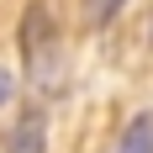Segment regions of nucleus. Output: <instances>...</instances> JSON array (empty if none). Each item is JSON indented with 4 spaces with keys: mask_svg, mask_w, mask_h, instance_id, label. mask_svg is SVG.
<instances>
[{
    "mask_svg": "<svg viewBox=\"0 0 153 153\" xmlns=\"http://www.w3.org/2000/svg\"><path fill=\"white\" fill-rule=\"evenodd\" d=\"M21 58H27V74L37 90L58 69V32H53V16L42 5H27V16H21Z\"/></svg>",
    "mask_w": 153,
    "mask_h": 153,
    "instance_id": "1",
    "label": "nucleus"
},
{
    "mask_svg": "<svg viewBox=\"0 0 153 153\" xmlns=\"http://www.w3.org/2000/svg\"><path fill=\"white\" fill-rule=\"evenodd\" d=\"M42 148H48V122H42V111L32 106L11 132V153H42Z\"/></svg>",
    "mask_w": 153,
    "mask_h": 153,
    "instance_id": "2",
    "label": "nucleus"
},
{
    "mask_svg": "<svg viewBox=\"0 0 153 153\" xmlns=\"http://www.w3.org/2000/svg\"><path fill=\"white\" fill-rule=\"evenodd\" d=\"M116 153H153V111H143L137 122L127 127V137H122Z\"/></svg>",
    "mask_w": 153,
    "mask_h": 153,
    "instance_id": "3",
    "label": "nucleus"
},
{
    "mask_svg": "<svg viewBox=\"0 0 153 153\" xmlns=\"http://www.w3.org/2000/svg\"><path fill=\"white\" fill-rule=\"evenodd\" d=\"M85 11H90V27H111L116 11H122V0H85Z\"/></svg>",
    "mask_w": 153,
    "mask_h": 153,
    "instance_id": "4",
    "label": "nucleus"
},
{
    "mask_svg": "<svg viewBox=\"0 0 153 153\" xmlns=\"http://www.w3.org/2000/svg\"><path fill=\"white\" fill-rule=\"evenodd\" d=\"M0 106H11V74L0 69Z\"/></svg>",
    "mask_w": 153,
    "mask_h": 153,
    "instance_id": "5",
    "label": "nucleus"
}]
</instances>
